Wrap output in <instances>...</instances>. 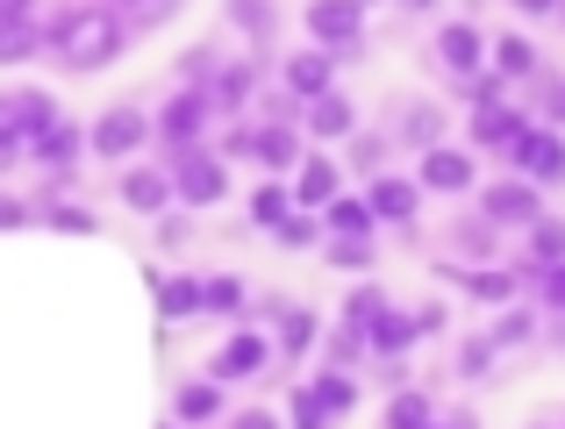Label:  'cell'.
Here are the masks:
<instances>
[{
    "instance_id": "6da1fadb",
    "label": "cell",
    "mask_w": 565,
    "mask_h": 429,
    "mask_svg": "<svg viewBox=\"0 0 565 429\" xmlns=\"http://www.w3.org/2000/svg\"><path fill=\"white\" fill-rule=\"evenodd\" d=\"M129 43H137V36H129L122 8H94V0H79V8L36 14V51L57 57V72H100V65H115Z\"/></svg>"
},
{
    "instance_id": "7a4b0ae2",
    "label": "cell",
    "mask_w": 565,
    "mask_h": 429,
    "mask_svg": "<svg viewBox=\"0 0 565 429\" xmlns=\"http://www.w3.org/2000/svg\"><path fill=\"white\" fill-rule=\"evenodd\" d=\"M222 115L207 108V94H193V86H172L166 108L151 115V143H166V165L186 151H207V129H215Z\"/></svg>"
},
{
    "instance_id": "3957f363",
    "label": "cell",
    "mask_w": 565,
    "mask_h": 429,
    "mask_svg": "<svg viewBox=\"0 0 565 429\" xmlns=\"http://www.w3.org/2000/svg\"><path fill=\"white\" fill-rule=\"evenodd\" d=\"M308 36L330 65H359L365 57V8L359 0H316L308 8Z\"/></svg>"
},
{
    "instance_id": "277c9868",
    "label": "cell",
    "mask_w": 565,
    "mask_h": 429,
    "mask_svg": "<svg viewBox=\"0 0 565 429\" xmlns=\"http://www.w3.org/2000/svg\"><path fill=\"white\" fill-rule=\"evenodd\" d=\"M166 180H172V208H215V201H230V165H222L215 151H186V158H172L166 165Z\"/></svg>"
},
{
    "instance_id": "5b68a950",
    "label": "cell",
    "mask_w": 565,
    "mask_h": 429,
    "mask_svg": "<svg viewBox=\"0 0 565 429\" xmlns=\"http://www.w3.org/2000/svg\"><path fill=\"white\" fill-rule=\"evenodd\" d=\"M394 151H437L444 143V108L437 100H423V94H401V100H386V129H380Z\"/></svg>"
},
{
    "instance_id": "8992f818",
    "label": "cell",
    "mask_w": 565,
    "mask_h": 429,
    "mask_svg": "<svg viewBox=\"0 0 565 429\" xmlns=\"http://www.w3.org/2000/svg\"><path fill=\"white\" fill-rule=\"evenodd\" d=\"M143 143H151V115H143L137 100H115V108H100L94 122H86V151L94 158H137Z\"/></svg>"
},
{
    "instance_id": "52a82bcc",
    "label": "cell",
    "mask_w": 565,
    "mask_h": 429,
    "mask_svg": "<svg viewBox=\"0 0 565 429\" xmlns=\"http://www.w3.org/2000/svg\"><path fill=\"white\" fill-rule=\"evenodd\" d=\"M501 158H509V172H515V180H530L537 194L565 180V137H558V129H544V122H530Z\"/></svg>"
},
{
    "instance_id": "ba28073f",
    "label": "cell",
    "mask_w": 565,
    "mask_h": 429,
    "mask_svg": "<svg viewBox=\"0 0 565 429\" xmlns=\"http://www.w3.org/2000/svg\"><path fill=\"white\" fill-rule=\"evenodd\" d=\"M65 122V108H57L43 86H0V137H14L29 151V143L43 137V129Z\"/></svg>"
},
{
    "instance_id": "9c48e42d",
    "label": "cell",
    "mask_w": 565,
    "mask_h": 429,
    "mask_svg": "<svg viewBox=\"0 0 565 429\" xmlns=\"http://www.w3.org/2000/svg\"><path fill=\"white\" fill-rule=\"evenodd\" d=\"M480 186V158L466 151V143H437V151H423V165H415V194H472Z\"/></svg>"
},
{
    "instance_id": "30bf717a",
    "label": "cell",
    "mask_w": 565,
    "mask_h": 429,
    "mask_svg": "<svg viewBox=\"0 0 565 429\" xmlns=\"http://www.w3.org/2000/svg\"><path fill=\"white\" fill-rule=\"evenodd\" d=\"M265 365H273V336H258V330H230L215 344V358H207V373L201 379H215L222 394L236 387V379H258Z\"/></svg>"
},
{
    "instance_id": "8fae6325",
    "label": "cell",
    "mask_w": 565,
    "mask_h": 429,
    "mask_svg": "<svg viewBox=\"0 0 565 429\" xmlns=\"http://www.w3.org/2000/svg\"><path fill=\"white\" fill-rule=\"evenodd\" d=\"M429 57H437V72L451 86H466L472 72H487V36H480V22H444L437 36H429Z\"/></svg>"
},
{
    "instance_id": "7c38bea8",
    "label": "cell",
    "mask_w": 565,
    "mask_h": 429,
    "mask_svg": "<svg viewBox=\"0 0 565 429\" xmlns=\"http://www.w3.org/2000/svg\"><path fill=\"white\" fill-rule=\"evenodd\" d=\"M480 222H494V229H530V222H544V194L530 180H494L480 186Z\"/></svg>"
},
{
    "instance_id": "4fadbf2b",
    "label": "cell",
    "mask_w": 565,
    "mask_h": 429,
    "mask_svg": "<svg viewBox=\"0 0 565 429\" xmlns=\"http://www.w3.org/2000/svg\"><path fill=\"white\" fill-rule=\"evenodd\" d=\"M287 194H294V208H301V215H322L337 194H344V165H337L330 151H308L301 165H294V186H287Z\"/></svg>"
},
{
    "instance_id": "5bb4252c",
    "label": "cell",
    "mask_w": 565,
    "mask_h": 429,
    "mask_svg": "<svg viewBox=\"0 0 565 429\" xmlns=\"http://www.w3.org/2000/svg\"><path fill=\"white\" fill-rule=\"evenodd\" d=\"M337 86V65L308 43V51H294V57H279V94L294 100V108H308V100H322Z\"/></svg>"
},
{
    "instance_id": "9a60e30c",
    "label": "cell",
    "mask_w": 565,
    "mask_h": 429,
    "mask_svg": "<svg viewBox=\"0 0 565 429\" xmlns=\"http://www.w3.org/2000/svg\"><path fill=\"white\" fill-rule=\"evenodd\" d=\"M365 208H373V222H394L401 236H415V208H423V194H415L408 172H373V186H365Z\"/></svg>"
},
{
    "instance_id": "2e32d148",
    "label": "cell",
    "mask_w": 565,
    "mask_h": 429,
    "mask_svg": "<svg viewBox=\"0 0 565 429\" xmlns=\"http://www.w3.org/2000/svg\"><path fill=\"white\" fill-rule=\"evenodd\" d=\"M301 137H316V143H344V137H359V100H351L344 86H330L322 100H308V108H301Z\"/></svg>"
},
{
    "instance_id": "e0dca14e",
    "label": "cell",
    "mask_w": 565,
    "mask_h": 429,
    "mask_svg": "<svg viewBox=\"0 0 565 429\" xmlns=\"http://www.w3.org/2000/svg\"><path fill=\"white\" fill-rule=\"evenodd\" d=\"M258 57H230V65H215V79H207V108L215 115H244L250 100H258Z\"/></svg>"
},
{
    "instance_id": "ac0fdd59",
    "label": "cell",
    "mask_w": 565,
    "mask_h": 429,
    "mask_svg": "<svg viewBox=\"0 0 565 429\" xmlns=\"http://www.w3.org/2000/svg\"><path fill=\"white\" fill-rule=\"evenodd\" d=\"M250 158H258L273 180H287V172L308 158L301 151V129H294V122H258V129H250Z\"/></svg>"
},
{
    "instance_id": "d6986e66",
    "label": "cell",
    "mask_w": 565,
    "mask_h": 429,
    "mask_svg": "<svg viewBox=\"0 0 565 429\" xmlns=\"http://www.w3.org/2000/svg\"><path fill=\"white\" fill-rule=\"evenodd\" d=\"M494 258H501V229L480 222V215H458L451 222V265L458 272H480V265H494Z\"/></svg>"
},
{
    "instance_id": "ffe728a7",
    "label": "cell",
    "mask_w": 565,
    "mask_h": 429,
    "mask_svg": "<svg viewBox=\"0 0 565 429\" xmlns=\"http://www.w3.org/2000/svg\"><path fill=\"white\" fill-rule=\"evenodd\" d=\"M115 194H122V208H137V215H166V208H172V180H166V165H122Z\"/></svg>"
},
{
    "instance_id": "44dd1931",
    "label": "cell",
    "mask_w": 565,
    "mask_h": 429,
    "mask_svg": "<svg viewBox=\"0 0 565 429\" xmlns=\"http://www.w3.org/2000/svg\"><path fill=\"white\" fill-rule=\"evenodd\" d=\"M322 236H330V244H380V222L365 208V194H337L330 208H322Z\"/></svg>"
},
{
    "instance_id": "7402d4cb",
    "label": "cell",
    "mask_w": 565,
    "mask_h": 429,
    "mask_svg": "<svg viewBox=\"0 0 565 429\" xmlns=\"http://www.w3.org/2000/svg\"><path fill=\"white\" fill-rule=\"evenodd\" d=\"M437 279H451V287H466L472 301H494V308H509L515 293H523V279H515V272H501V265H480V272H458L451 258H437Z\"/></svg>"
},
{
    "instance_id": "603a6c76",
    "label": "cell",
    "mask_w": 565,
    "mask_h": 429,
    "mask_svg": "<svg viewBox=\"0 0 565 429\" xmlns=\"http://www.w3.org/2000/svg\"><path fill=\"white\" fill-rule=\"evenodd\" d=\"M487 72H494L501 86L537 79V43H530V36H515V29H501V36L487 43Z\"/></svg>"
},
{
    "instance_id": "cb8c5ba5",
    "label": "cell",
    "mask_w": 565,
    "mask_h": 429,
    "mask_svg": "<svg viewBox=\"0 0 565 429\" xmlns=\"http://www.w3.org/2000/svg\"><path fill=\"white\" fill-rule=\"evenodd\" d=\"M265 315H273V344H279V358H301L308 344L322 336V322H316V308H294V301H265Z\"/></svg>"
},
{
    "instance_id": "d4e9b609",
    "label": "cell",
    "mask_w": 565,
    "mask_h": 429,
    "mask_svg": "<svg viewBox=\"0 0 565 429\" xmlns=\"http://www.w3.org/2000/svg\"><path fill=\"white\" fill-rule=\"evenodd\" d=\"M365 351H380L386 365H394V358H408V351H415V315H408V308H394V301H386L380 315L365 322Z\"/></svg>"
},
{
    "instance_id": "484cf974",
    "label": "cell",
    "mask_w": 565,
    "mask_h": 429,
    "mask_svg": "<svg viewBox=\"0 0 565 429\" xmlns=\"http://www.w3.org/2000/svg\"><path fill=\"white\" fill-rule=\"evenodd\" d=\"M22 57H43L36 51V8L29 0H0V65H22Z\"/></svg>"
},
{
    "instance_id": "4316f807",
    "label": "cell",
    "mask_w": 565,
    "mask_h": 429,
    "mask_svg": "<svg viewBox=\"0 0 565 429\" xmlns=\"http://www.w3.org/2000/svg\"><path fill=\"white\" fill-rule=\"evenodd\" d=\"M151 301H158V322L201 315V272H151Z\"/></svg>"
},
{
    "instance_id": "83f0119b",
    "label": "cell",
    "mask_w": 565,
    "mask_h": 429,
    "mask_svg": "<svg viewBox=\"0 0 565 429\" xmlns=\"http://www.w3.org/2000/svg\"><path fill=\"white\" fill-rule=\"evenodd\" d=\"M523 129H530V115H515V108H480V115L466 122V151H509Z\"/></svg>"
},
{
    "instance_id": "f1b7e54d",
    "label": "cell",
    "mask_w": 565,
    "mask_h": 429,
    "mask_svg": "<svg viewBox=\"0 0 565 429\" xmlns=\"http://www.w3.org/2000/svg\"><path fill=\"white\" fill-rule=\"evenodd\" d=\"M301 394H308V408H316V416H330V422H344L351 408H359V379H351V373H330V365H322Z\"/></svg>"
},
{
    "instance_id": "f546056e",
    "label": "cell",
    "mask_w": 565,
    "mask_h": 429,
    "mask_svg": "<svg viewBox=\"0 0 565 429\" xmlns=\"http://www.w3.org/2000/svg\"><path fill=\"white\" fill-rule=\"evenodd\" d=\"M250 308V279L244 272H201V315H244Z\"/></svg>"
},
{
    "instance_id": "4dcf8cb0",
    "label": "cell",
    "mask_w": 565,
    "mask_h": 429,
    "mask_svg": "<svg viewBox=\"0 0 565 429\" xmlns=\"http://www.w3.org/2000/svg\"><path fill=\"white\" fill-rule=\"evenodd\" d=\"M215 416H222V387H215V379H186V387L172 394V422L201 429V422H215Z\"/></svg>"
},
{
    "instance_id": "1f68e13d",
    "label": "cell",
    "mask_w": 565,
    "mask_h": 429,
    "mask_svg": "<svg viewBox=\"0 0 565 429\" xmlns=\"http://www.w3.org/2000/svg\"><path fill=\"white\" fill-rule=\"evenodd\" d=\"M29 215L43 222V229H65V236H94L100 222H94V208H79V201H29Z\"/></svg>"
},
{
    "instance_id": "d6a6232c",
    "label": "cell",
    "mask_w": 565,
    "mask_h": 429,
    "mask_svg": "<svg viewBox=\"0 0 565 429\" xmlns=\"http://www.w3.org/2000/svg\"><path fill=\"white\" fill-rule=\"evenodd\" d=\"M287 215H294V194H287V180H265L258 194H250V222H258L265 236H273V229H279Z\"/></svg>"
},
{
    "instance_id": "836d02e7",
    "label": "cell",
    "mask_w": 565,
    "mask_h": 429,
    "mask_svg": "<svg viewBox=\"0 0 565 429\" xmlns=\"http://www.w3.org/2000/svg\"><path fill=\"white\" fill-rule=\"evenodd\" d=\"M429 422H437V408H429V394L401 387L394 401H386V429H429Z\"/></svg>"
},
{
    "instance_id": "e575fe53",
    "label": "cell",
    "mask_w": 565,
    "mask_h": 429,
    "mask_svg": "<svg viewBox=\"0 0 565 429\" xmlns=\"http://www.w3.org/2000/svg\"><path fill=\"white\" fill-rule=\"evenodd\" d=\"M273 244H279V250H322V215H301V208H294V215L273 229Z\"/></svg>"
},
{
    "instance_id": "d590c367",
    "label": "cell",
    "mask_w": 565,
    "mask_h": 429,
    "mask_svg": "<svg viewBox=\"0 0 565 429\" xmlns=\"http://www.w3.org/2000/svg\"><path fill=\"white\" fill-rule=\"evenodd\" d=\"M530 336H537V315H530V308H501V322L487 330V344L509 351V344H530Z\"/></svg>"
},
{
    "instance_id": "8d00e7d4",
    "label": "cell",
    "mask_w": 565,
    "mask_h": 429,
    "mask_svg": "<svg viewBox=\"0 0 565 429\" xmlns=\"http://www.w3.org/2000/svg\"><path fill=\"white\" fill-rule=\"evenodd\" d=\"M322 358H330V373H351V365L365 358V336H359V330H344V322H337V330L322 336Z\"/></svg>"
},
{
    "instance_id": "74e56055",
    "label": "cell",
    "mask_w": 565,
    "mask_h": 429,
    "mask_svg": "<svg viewBox=\"0 0 565 429\" xmlns=\"http://www.w3.org/2000/svg\"><path fill=\"white\" fill-rule=\"evenodd\" d=\"M322 265H337V272H373L380 244H330V236H322Z\"/></svg>"
},
{
    "instance_id": "f35d334b",
    "label": "cell",
    "mask_w": 565,
    "mask_h": 429,
    "mask_svg": "<svg viewBox=\"0 0 565 429\" xmlns=\"http://www.w3.org/2000/svg\"><path fill=\"white\" fill-rule=\"evenodd\" d=\"M487 365H494V344H487V336H458L451 373H458V379H487Z\"/></svg>"
},
{
    "instance_id": "ab89813d",
    "label": "cell",
    "mask_w": 565,
    "mask_h": 429,
    "mask_svg": "<svg viewBox=\"0 0 565 429\" xmlns=\"http://www.w3.org/2000/svg\"><path fill=\"white\" fill-rule=\"evenodd\" d=\"M380 308H386V293H380V287H359V293H351V308H344V330L365 336V322H373Z\"/></svg>"
},
{
    "instance_id": "60d3db41",
    "label": "cell",
    "mask_w": 565,
    "mask_h": 429,
    "mask_svg": "<svg viewBox=\"0 0 565 429\" xmlns=\"http://www.w3.org/2000/svg\"><path fill=\"white\" fill-rule=\"evenodd\" d=\"M458 94H466V100H472V115H480V108H501V94H509V86H501L494 72H472V79L458 86Z\"/></svg>"
},
{
    "instance_id": "b9f144b4",
    "label": "cell",
    "mask_w": 565,
    "mask_h": 429,
    "mask_svg": "<svg viewBox=\"0 0 565 429\" xmlns=\"http://www.w3.org/2000/svg\"><path fill=\"white\" fill-rule=\"evenodd\" d=\"M158 244H166V250L193 244V215H186V208H166V215H158Z\"/></svg>"
},
{
    "instance_id": "7bdbcfd3",
    "label": "cell",
    "mask_w": 565,
    "mask_h": 429,
    "mask_svg": "<svg viewBox=\"0 0 565 429\" xmlns=\"http://www.w3.org/2000/svg\"><path fill=\"white\" fill-rule=\"evenodd\" d=\"M222 22H236L244 36H273V29H279V14H273V8H230Z\"/></svg>"
},
{
    "instance_id": "ee69618b",
    "label": "cell",
    "mask_w": 565,
    "mask_h": 429,
    "mask_svg": "<svg viewBox=\"0 0 565 429\" xmlns=\"http://www.w3.org/2000/svg\"><path fill=\"white\" fill-rule=\"evenodd\" d=\"M537 301L552 308V315H565V265H552V272H537Z\"/></svg>"
},
{
    "instance_id": "f6af8a7d",
    "label": "cell",
    "mask_w": 565,
    "mask_h": 429,
    "mask_svg": "<svg viewBox=\"0 0 565 429\" xmlns=\"http://www.w3.org/2000/svg\"><path fill=\"white\" fill-rule=\"evenodd\" d=\"M250 129H258V122H230V129H222V165H230V158H250Z\"/></svg>"
},
{
    "instance_id": "bcb514c9",
    "label": "cell",
    "mask_w": 565,
    "mask_h": 429,
    "mask_svg": "<svg viewBox=\"0 0 565 429\" xmlns=\"http://www.w3.org/2000/svg\"><path fill=\"white\" fill-rule=\"evenodd\" d=\"M287 416H294V429H330V416H316V408H308V394H301V387H294Z\"/></svg>"
},
{
    "instance_id": "7dc6e473",
    "label": "cell",
    "mask_w": 565,
    "mask_h": 429,
    "mask_svg": "<svg viewBox=\"0 0 565 429\" xmlns=\"http://www.w3.org/2000/svg\"><path fill=\"white\" fill-rule=\"evenodd\" d=\"M386 151H394V143H386V137H359V143H351V165H380Z\"/></svg>"
},
{
    "instance_id": "c3c4849f",
    "label": "cell",
    "mask_w": 565,
    "mask_h": 429,
    "mask_svg": "<svg viewBox=\"0 0 565 429\" xmlns=\"http://www.w3.org/2000/svg\"><path fill=\"white\" fill-rule=\"evenodd\" d=\"M29 222H36V215H29V201L0 194V229H29Z\"/></svg>"
},
{
    "instance_id": "681fc988",
    "label": "cell",
    "mask_w": 565,
    "mask_h": 429,
    "mask_svg": "<svg viewBox=\"0 0 565 429\" xmlns=\"http://www.w3.org/2000/svg\"><path fill=\"white\" fill-rule=\"evenodd\" d=\"M222 429H279V416H273V408H244V416H230Z\"/></svg>"
},
{
    "instance_id": "f907efd6",
    "label": "cell",
    "mask_w": 565,
    "mask_h": 429,
    "mask_svg": "<svg viewBox=\"0 0 565 429\" xmlns=\"http://www.w3.org/2000/svg\"><path fill=\"white\" fill-rule=\"evenodd\" d=\"M408 315H415V336H437V330H444V308H437V301L408 308Z\"/></svg>"
},
{
    "instance_id": "816d5d0a",
    "label": "cell",
    "mask_w": 565,
    "mask_h": 429,
    "mask_svg": "<svg viewBox=\"0 0 565 429\" xmlns=\"http://www.w3.org/2000/svg\"><path fill=\"white\" fill-rule=\"evenodd\" d=\"M14 165H29V151H22V143H14V137H0V180H8Z\"/></svg>"
},
{
    "instance_id": "f5cc1de1",
    "label": "cell",
    "mask_w": 565,
    "mask_h": 429,
    "mask_svg": "<svg viewBox=\"0 0 565 429\" xmlns=\"http://www.w3.org/2000/svg\"><path fill=\"white\" fill-rule=\"evenodd\" d=\"M558 22H565V8H558Z\"/></svg>"
}]
</instances>
